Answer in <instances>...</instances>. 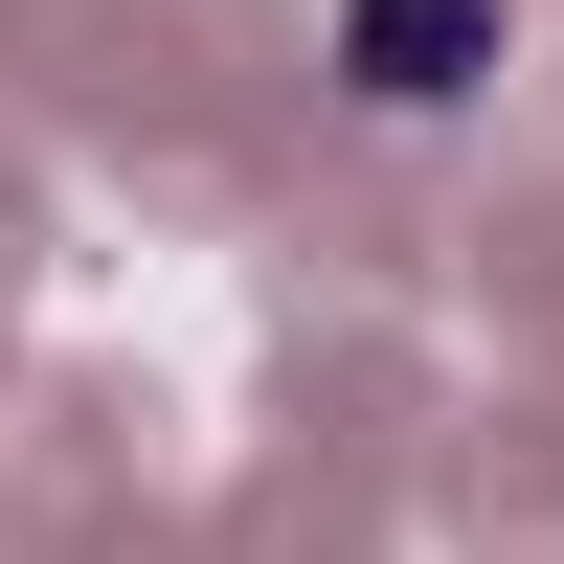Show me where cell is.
Listing matches in <instances>:
<instances>
[{
    "label": "cell",
    "mask_w": 564,
    "mask_h": 564,
    "mask_svg": "<svg viewBox=\"0 0 564 564\" xmlns=\"http://www.w3.org/2000/svg\"><path fill=\"white\" fill-rule=\"evenodd\" d=\"M452 45H497V0H361V90H384V113H430Z\"/></svg>",
    "instance_id": "1"
}]
</instances>
